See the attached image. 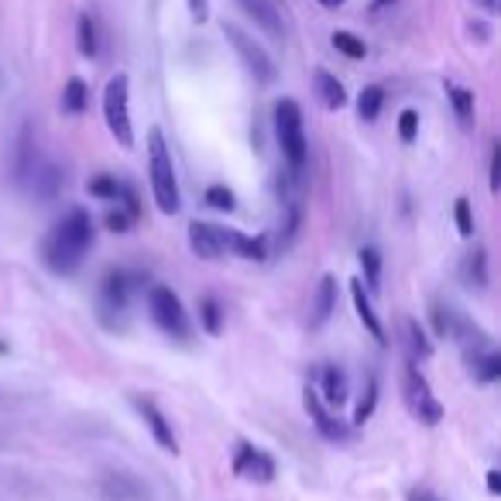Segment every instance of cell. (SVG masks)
Here are the masks:
<instances>
[{"label": "cell", "mask_w": 501, "mask_h": 501, "mask_svg": "<svg viewBox=\"0 0 501 501\" xmlns=\"http://www.w3.org/2000/svg\"><path fill=\"white\" fill-rule=\"evenodd\" d=\"M402 395H405V405H409V412L426 426H436L444 419V405L440 399L433 395V388L426 382V374L419 371L416 365V357L412 361H405L402 367Z\"/></svg>", "instance_id": "7"}, {"label": "cell", "mask_w": 501, "mask_h": 501, "mask_svg": "<svg viewBox=\"0 0 501 501\" xmlns=\"http://www.w3.org/2000/svg\"><path fill=\"white\" fill-rule=\"evenodd\" d=\"M131 405L137 409V416L145 419L148 433L154 436V444L162 446V450H169V453H179V440H175L172 423L165 419V412H162V409H158L152 399H141V395H135V399H131Z\"/></svg>", "instance_id": "11"}, {"label": "cell", "mask_w": 501, "mask_h": 501, "mask_svg": "<svg viewBox=\"0 0 501 501\" xmlns=\"http://www.w3.org/2000/svg\"><path fill=\"white\" fill-rule=\"evenodd\" d=\"M467 278H470V286L488 289V250L484 248H474L467 254Z\"/></svg>", "instance_id": "26"}, {"label": "cell", "mask_w": 501, "mask_h": 501, "mask_svg": "<svg viewBox=\"0 0 501 501\" xmlns=\"http://www.w3.org/2000/svg\"><path fill=\"white\" fill-rule=\"evenodd\" d=\"M316 93H320L327 110H344V107H347V90H344V83L333 76V73H327V69H316Z\"/></svg>", "instance_id": "16"}, {"label": "cell", "mask_w": 501, "mask_h": 501, "mask_svg": "<svg viewBox=\"0 0 501 501\" xmlns=\"http://www.w3.org/2000/svg\"><path fill=\"white\" fill-rule=\"evenodd\" d=\"M350 299H354V309H357V320L365 323V330L385 347V327H382V320H378V312L371 306V292L365 289V282L361 278H350Z\"/></svg>", "instance_id": "13"}, {"label": "cell", "mask_w": 501, "mask_h": 501, "mask_svg": "<svg viewBox=\"0 0 501 501\" xmlns=\"http://www.w3.org/2000/svg\"><path fill=\"white\" fill-rule=\"evenodd\" d=\"M231 470L237 474V478H244V481L268 484L271 478H275V461H271V453H265L261 446L237 444V453H233V461H231Z\"/></svg>", "instance_id": "10"}, {"label": "cell", "mask_w": 501, "mask_h": 501, "mask_svg": "<svg viewBox=\"0 0 501 501\" xmlns=\"http://www.w3.org/2000/svg\"><path fill=\"white\" fill-rule=\"evenodd\" d=\"M86 103H90V86H86L79 76H73L66 86H62V110L79 117L83 110H86Z\"/></svg>", "instance_id": "19"}, {"label": "cell", "mask_w": 501, "mask_h": 501, "mask_svg": "<svg viewBox=\"0 0 501 501\" xmlns=\"http://www.w3.org/2000/svg\"><path fill=\"white\" fill-rule=\"evenodd\" d=\"M93 216L76 207L58 220L52 231L45 233L41 241V261L45 268L56 271V275H73L83 265L86 250L93 248Z\"/></svg>", "instance_id": "1"}, {"label": "cell", "mask_w": 501, "mask_h": 501, "mask_svg": "<svg viewBox=\"0 0 501 501\" xmlns=\"http://www.w3.org/2000/svg\"><path fill=\"white\" fill-rule=\"evenodd\" d=\"M4 350H7V344H0V354H4Z\"/></svg>", "instance_id": "41"}, {"label": "cell", "mask_w": 501, "mask_h": 501, "mask_svg": "<svg viewBox=\"0 0 501 501\" xmlns=\"http://www.w3.org/2000/svg\"><path fill=\"white\" fill-rule=\"evenodd\" d=\"M189 250L203 261H220L227 254L248 258V261H265V237H248L233 227L193 220L189 224Z\"/></svg>", "instance_id": "2"}, {"label": "cell", "mask_w": 501, "mask_h": 501, "mask_svg": "<svg viewBox=\"0 0 501 501\" xmlns=\"http://www.w3.org/2000/svg\"><path fill=\"white\" fill-rule=\"evenodd\" d=\"M453 220H457L461 237H474V213H470V199H467V196H461V199L453 203Z\"/></svg>", "instance_id": "30"}, {"label": "cell", "mask_w": 501, "mask_h": 501, "mask_svg": "<svg viewBox=\"0 0 501 501\" xmlns=\"http://www.w3.org/2000/svg\"><path fill=\"white\" fill-rule=\"evenodd\" d=\"M86 193L97 196V199H107V203H117L120 193H124V182L117 175H97V179L86 182Z\"/></svg>", "instance_id": "24"}, {"label": "cell", "mask_w": 501, "mask_h": 501, "mask_svg": "<svg viewBox=\"0 0 501 501\" xmlns=\"http://www.w3.org/2000/svg\"><path fill=\"white\" fill-rule=\"evenodd\" d=\"M333 48L344 52L347 58H354V62L367 56V45L357 35H350V31H333Z\"/></svg>", "instance_id": "28"}, {"label": "cell", "mask_w": 501, "mask_h": 501, "mask_svg": "<svg viewBox=\"0 0 501 501\" xmlns=\"http://www.w3.org/2000/svg\"><path fill=\"white\" fill-rule=\"evenodd\" d=\"M374 405H378V378L371 374V378H367V388H365V399L357 402V409H354V419H350V423L365 426L367 419L374 416Z\"/></svg>", "instance_id": "27"}, {"label": "cell", "mask_w": 501, "mask_h": 501, "mask_svg": "<svg viewBox=\"0 0 501 501\" xmlns=\"http://www.w3.org/2000/svg\"><path fill=\"white\" fill-rule=\"evenodd\" d=\"M409 501H444V498H440L433 488H423V484H419V488H409Z\"/></svg>", "instance_id": "36"}, {"label": "cell", "mask_w": 501, "mask_h": 501, "mask_svg": "<svg viewBox=\"0 0 501 501\" xmlns=\"http://www.w3.org/2000/svg\"><path fill=\"white\" fill-rule=\"evenodd\" d=\"M275 137H278L282 158L289 162L292 172H303L309 162V145L306 131H303V110L295 100L286 97L275 103Z\"/></svg>", "instance_id": "4"}, {"label": "cell", "mask_w": 501, "mask_h": 501, "mask_svg": "<svg viewBox=\"0 0 501 501\" xmlns=\"http://www.w3.org/2000/svg\"><path fill=\"white\" fill-rule=\"evenodd\" d=\"M241 7H244V14H248L261 31H268V35H282V18H278V11L271 7L268 0H237Z\"/></svg>", "instance_id": "15"}, {"label": "cell", "mask_w": 501, "mask_h": 501, "mask_svg": "<svg viewBox=\"0 0 501 501\" xmlns=\"http://www.w3.org/2000/svg\"><path fill=\"white\" fill-rule=\"evenodd\" d=\"M405 337H409L412 357H419V361H429V357H433V340L426 337V330L419 327L416 320H405Z\"/></svg>", "instance_id": "25"}, {"label": "cell", "mask_w": 501, "mask_h": 501, "mask_svg": "<svg viewBox=\"0 0 501 501\" xmlns=\"http://www.w3.org/2000/svg\"><path fill=\"white\" fill-rule=\"evenodd\" d=\"M303 405H306L309 419H312V426H316V433L323 436V440H330V444H347L350 440V426L330 409L323 399H320V391L312 385L303 388Z\"/></svg>", "instance_id": "8"}, {"label": "cell", "mask_w": 501, "mask_h": 501, "mask_svg": "<svg viewBox=\"0 0 501 501\" xmlns=\"http://www.w3.org/2000/svg\"><path fill=\"white\" fill-rule=\"evenodd\" d=\"M148 175H152L154 207L165 216H175V213L182 210V193H179V179H175L169 145H165V137H162L158 127L148 131Z\"/></svg>", "instance_id": "3"}, {"label": "cell", "mask_w": 501, "mask_h": 501, "mask_svg": "<svg viewBox=\"0 0 501 501\" xmlns=\"http://www.w3.org/2000/svg\"><path fill=\"white\" fill-rule=\"evenodd\" d=\"M97 24H93V18L90 14H79V52L86 58L97 56Z\"/></svg>", "instance_id": "29"}, {"label": "cell", "mask_w": 501, "mask_h": 501, "mask_svg": "<svg viewBox=\"0 0 501 501\" xmlns=\"http://www.w3.org/2000/svg\"><path fill=\"white\" fill-rule=\"evenodd\" d=\"M316 4H320V7H344L347 0H316Z\"/></svg>", "instance_id": "39"}, {"label": "cell", "mask_w": 501, "mask_h": 501, "mask_svg": "<svg viewBox=\"0 0 501 501\" xmlns=\"http://www.w3.org/2000/svg\"><path fill=\"white\" fill-rule=\"evenodd\" d=\"M419 135V114L416 110H402L399 114V137H402V145H412Z\"/></svg>", "instance_id": "32"}, {"label": "cell", "mask_w": 501, "mask_h": 501, "mask_svg": "<svg viewBox=\"0 0 501 501\" xmlns=\"http://www.w3.org/2000/svg\"><path fill=\"white\" fill-rule=\"evenodd\" d=\"M189 14H193L196 24H203V21L210 18V4L207 0H189Z\"/></svg>", "instance_id": "35"}, {"label": "cell", "mask_w": 501, "mask_h": 501, "mask_svg": "<svg viewBox=\"0 0 501 501\" xmlns=\"http://www.w3.org/2000/svg\"><path fill=\"white\" fill-rule=\"evenodd\" d=\"M316 391H320V399L330 409H340V405L347 402V374L340 367H327L323 371V388H316Z\"/></svg>", "instance_id": "17"}, {"label": "cell", "mask_w": 501, "mask_h": 501, "mask_svg": "<svg viewBox=\"0 0 501 501\" xmlns=\"http://www.w3.org/2000/svg\"><path fill=\"white\" fill-rule=\"evenodd\" d=\"M488 182H491V193L501 189V145H491V165H488Z\"/></svg>", "instance_id": "34"}, {"label": "cell", "mask_w": 501, "mask_h": 501, "mask_svg": "<svg viewBox=\"0 0 501 501\" xmlns=\"http://www.w3.org/2000/svg\"><path fill=\"white\" fill-rule=\"evenodd\" d=\"M446 97L453 103V114L461 120V127H474V93L457 83H446Z\"/></svg>", "instance_id": "20"}, {"label": "cell", "mask_w": 501, "mask_h": 501, "mask_svg": "<svg viewBox=\"0 0 501 501\" xmlns=\"http://www.w3.org/2000/svg\"><path fill=\"white\" fill-rule=\"evenodd\" d=\"M203 199H207V203H210L213 210H224V213H231L233 207H237V203H233V189H227V186H224V182H216V186H210V189H207V196H203Z\"/></svg>", "instance_id": "31"}, {"label": "cell", "mask_w": 501, "mask_h": 501, "mask_svg": "<svg viewBox=\"0 0 501 501\" xmlns=\"http://www.w3.org/2000/svg\"><path fill=\"white\" fill-rule=\"evenodd\" d=\"M199 327L207 330L210 337H220L224 333V306L216 295H203L199 299Z\"/></svg>", "instance_id": "21"}, {"label": "cell", "mask_w": 501, "mask_h": 501, "mask_svg": "<svg viewBox=\"0 0 501 501\" xmlns=\"http://www.w3.org/2000/svg\"><path fill=\"white\" fill-rule=\"evenodd\" d=\"M103 120L120 148H135V127H131V79L127 73H117L107 79L103 90Z\"/></svg>", "instance_id": "5"}, {"label": "cell", "mask_w": 501, "mask_h": 501, "mask_svg": "<svg viewBox=\"0 0 501 501\" xmlns=\"http://www.w3.org/2000/svg\"><path fill=\"white\" fill-rule=\"evenodd\" d=\"M224 35H227V41H231L233 48H237L241 62H244L250 73H254V79H258V83H271V79H275V62H271L268 52H265L258 41L250 39V35H244L237 24H224Z\"/></svg>", "instance_id": "9"}, {"label": "cell", "mask_w": 501, "mask_h": 501, "mask_svg": "<svg viewBox=\"0 0 501 501\" xmlns=\"http://www.w3.org/2000/svg\"><path fill=\"white\" fill-rule=\"evenodd\" d=\"M357 261H361V268H365V289L367 292H378L382 289V250L378 248H361L357 254Z\"/></svg>", "instance_id": "22"}, {"label": "cell", "mask_w": 501, "mask_h": 501, "mask_svg": "<svg viewBox=\"0 0 501 501\" xmlns=\"http://www.w3.org/2000/svg\"><path fill=\"white\" fill-rule=\"evenodd\" d=\"M148 312H152L154 327L162 330L165 337H172V340H189L193 337L189 312H186L182 299L169 286H152L148 289Z\"/></svg>", "instance_id": "6"}, {"label": "cell", "mask_w": 501, "mask_h": 501, "mask_svg": "<svg viewBox=\"0 0 501 501\" xmlns=\"http://www.w3.org/2000/svg\"><path fill=\"white\" fill-rule=\"evenodd\" d=\"M470 374H474L481 385L498 382V378H501V357L491 347L474 350V354H470Z\"/></svg>", "instance_id": "18"}, {"label": "cell", "mask_w": 501, "mask_h": 501, "mask_svg": "<svg viewBox=\"0 0 501 501\" xmlns=\"http://www.w3.org/2000/svg\"><path fill=\"white\" fill-rule=\"evenodd\" d=\"M488 495H501V470H488Z\"/></svg>", "instance_id": "37"}, {"label": "cell", "mask_w": 501, "mask_h": 501, "mask_svg": "<svg viewBox=\"0 0 501 501\" xmlns=\"http://www.w3.org/2000/svg\"><path fill=\"white\" fill-rule=\"evenodd\" d=\"M382 107H385V90L382 86H365L361 97H357V114H361V120H367V124L378 120Z\"/></svg>", "instance_id": "23"}, {"label": "cell", "mask_w": 501, "mask_h": 501, "mask_svg": "<svg viewBox=\"0 0 501 501\" xmlns=\"http://www.w3.org/2000/svg\"><path fill=\"white\" fill-rule=\"evenodd\" d=\"M103 224H107V231L127 233V231H131V224H135V216H131L127 210H120V207H117V210H110L107 216H103Z\"/></svg>", "instance_id": "33"}, {"label": "cell", "mask_w": 501, "mask_h": 501, "mask_svg": "<svg viewBox=\"0 0 501 501\" xmlns=\"http://www.w3.org/2000/svg\"><path fill=\"white\" fill-rule=\"evenodd\" d=\"M478 4H481L488 14H498V7H501V0H478Z\"/></svg>", "instance_id": "38"}, {"label": "cell", "mask_w": 501, "mask_h": 501, "mask_svg": "<svg viewBox=\"0 0 501 501\" xmlns=\"http://www.w3.org/2000/svg\"><path fill=\"white\" fill-rule=\"evenodd\" d=\"M337 292H340L337 275H323L316 292H312V306H309V327L312 330L327 327L330 316L337 312Z\"/></svg>", "instance_id": "12"}, {"label": "cell", "mask_w": 501, "mask_h": 501, "mask_svg": "<svg viewBox=\"0 0 501 501\" xmlns=\"http://www.w3.org/2000/svg\"><path fill=\"white\" fill-rule=\"evenodd\" d=\"M131 289H135V275L124 268H110L103 275V306L110 312H124Z\"/></svg>", "instance_id": "14"}, {"label": "cell", "mask_w": 501, "mask_h": 501, "mask_svg": "<svg viewBox=\"0 0 501 501\" xmlns=\"http://www.w3.org/2000/svg\"><path fill=\"white\" fill-rule=\"evenodd\" d=\"M388 4H395V0H374V7H388Z\"/></svg>", "instance_id": "40"}]
</instances>
